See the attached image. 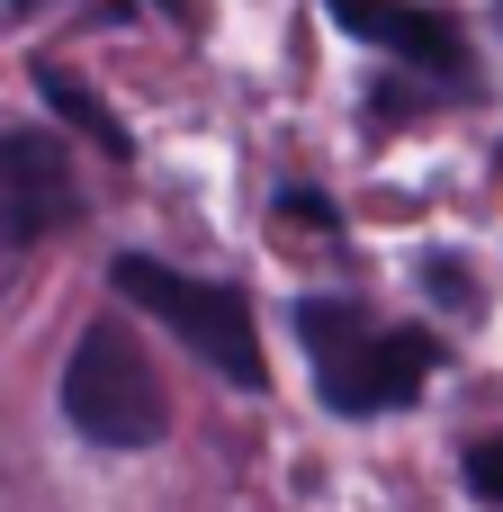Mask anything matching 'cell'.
<instances>
[{
    "label": "cell",
    "instance_id": "8992f818",
    "mask_svg": "<svg viewBox=\"0 0 503 512\" xmlns=\"http://www.w3.org/2000/svg\"><path fill=\"white\" fill-rule=\"evenodd\" d=\"M36 90H45V108H54V117L72 126V135H90V144H99L108 162H126V153H135V144H126V126L108 117V99H99V90H90L81 72H63V63H36Z\"/></svg>",
    "mask_w": 503,
    "mask_h": 512
},
{
    "label": "cell",
    "instance_id": "5b68a950",
    "mask_svg": "<svg viewBox=\"0 0 503 512\" xmlns=\"http://www.w3.org/2000/svg\"><path fill=\"white\" fill-rule=\"evenodd\" d=\"M360 45H378V54H396V63H414V72H441V81H468V36L441 18V9H423V0H324Z\"/></svg>",
    "mask_w": 503,
    "mask_h": 512
},
{
    "label": "cell",
    "instance_id": "277c9868",
    "mask_svg": "<svg viewBox=\"0 0 503 512\" xmlns=\"http://www.w3.org/2000/svg\"><path fill=\"white\" fill-rule=\"evenodd\" d=\"M81 216V189L45 135H0V243H45Z\"/></svg>",
    "mask_w": 503,
    "mask_h": 512
},
{
    "label": "cell",
    "instance_id": "3957f363",
    "mask_svg": "<svg viewBox=\"0 0 503 512\" xmlns=\"http://www.w3.org/2000/svg\"><path fill=\"white\" fill-rule=\"evenodd\" d=\"M63 414L90 450H153L171 432V396L144 360V342L126 333V315H99L72 360H63Z\"/></svg>",
    "mask_w": 503,
    "mask_h": 512
},
{
    "label": "cell",
    "instance_id": "52a82bcc",
    "mask_svg": "<svg viewBox=\"0 0 503 512\" xmlns=\"http://www.w3.org/2000/svg\"><path fill=\"white\" fill-rule=\"evenodd\" d=\"M459 477H468V495H477V504H495V512H503V432H486V441H468Z\"/></svg>",
    "mask_w": 503,
    "mask_h": 512
},
{
    "label": "cell",
    "instance_id": "7a4b0ae2",
    "mask_svg": "<svg viewBox=\"0 0 503 512\" xmlns=\"http://www.w3.org/2000/svg\"><path fill=\"white\" fill-rule=\"evenodd\" d=\"M108 288H117L126 306H144L162 333H180L225 387H243V396L270 387V360H261V333H252L243 288H207V279H189V270H171V261H144V252H117V261H108Z\"/></svg>",
    "mask_w": 503,
    "mask_h": 512
},
{
    "label": "cell",
    "instance_id": "6da1fadb",
    "mask_svg": "<svg viewBox=\"0 0 503 512\" xmlns=\"http://www.w3.org/2000/svg\"><path fill=\"white\" fill-rule=\"evenodd\" d=\"M297 342L315 351V378H324V405L333 414H396L423 396V378L441 369V342L414 333V324H369L360 306L342 297H306L297 306Z\"/></svg>",
    "mask_w": 503,
    "mask_h": 512
}]
</instances>
